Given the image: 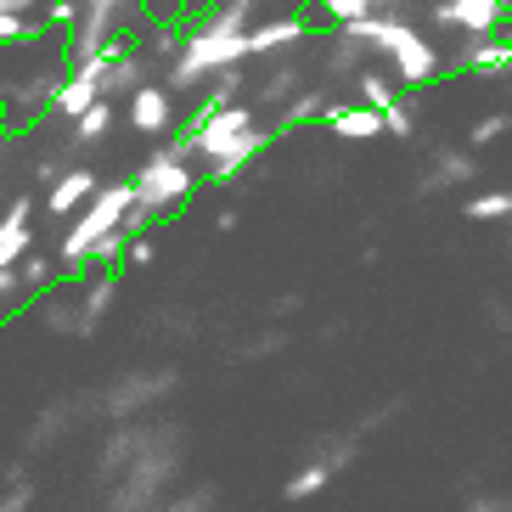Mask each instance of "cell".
Here are the masks:
<instances>
[{
	"instance_id": "obj_17",
	"label": "cell",
	"mask_w": 512,
	"mask_h": 512,
	"mask_svg": "<svg viewBox=\"0 0 512 512\" xmlns=\"http://www.w3.org/2000/svg\"><path fill=\"white\" fill-rule=\"evenodd\" d=\"M299 85H304V74L293 68V62H282V68H271V74L259 79V107H282L287 96L299 91Z\"/></svg>"
},
{
	"instance_id": "obj_22",
	"label": "cell",
	"mask_w": 512,
	"mask_h": 512,
	"mask_svg": "<svg viewBox=\"0 0 512 512\" xmlns=\"http://www.w3.org/2000/svg\"><path fill=\"white\" fill-rule=\"evenodd\" d=\"M512 130V113H484V119H473V130H467V147H490V141H501Z\"/></svg>"
},
{
	"instance_id": "obj_31",
	"label": "cell",
	"mask_w": 512,
	"mask_h": 512,
	"mask_svg": "<svg viewBox=\"0 0 512 512\" xmlns=\"http://www.w3.org/2000/svg\"><path fill=\"white\" fill-rule=\"evenodd\" d=\"M0 119H6V91H0Z\"/></svg>"
},
{
	"instance_id": "obj_13",
	"label": "cell",
	"mask_w": 512,
	"mask_h": 512,
	"mask_svg": "<svg viewBox=\"0 0 512 512\" xmlns=\"http://www.w3.org/2000/svg\"><path fill=\"white\" fill-rule=\"evenodd\" d=\"M113 96H96L91 107H79L74 113V147H96V141H107L113 136Z\"/></svg>"
},
{
	"instance_id": "obj_32",
	"label": "cell",
	"mask_w": 512,
	"mask_h": 512,
	"mask_svg": "<svg viewBox=\"0 0 512 512\" xmlns=\"http://www.w3.org/2000/svg\"><path fill=\"white\" fill-rule=\"evenodd\" d=\"M417 6H422V0H417Z\"/></svg>"
},
{
	"instance_id": "obj_4",
	"label": "cell",
	"mask_w": 512,
	"mask_h": 512,
	"mask_svg": "<svg viewBox=\"0 0 512 512\" xmlns=\"http://www.w3.org/2000/svg\"><path fill=\"white\" fill-rule=\"evenodd\" d=\"M389 62H394V79H400L406 91H417V85L445 74V57L434 51V40H422V29H406V40L389 51Z\"/></svg>"
},
{
	"instance_id": "obj_12",
	"label": "cell",
	"mask_w": 512,
	"mask_h": 512,
	"mask_svg": "<svg viewBox=\"0 0 512 512\" xmlns=\"http://www.w3.org/2000/svg\"><path fill=\"white\" fill-rule=\"evenodd\" d=\"M507 0H451V23L473 40V34H490V29H501L507 23Z\"/></svg>"
},
{
	"instance_id": "obj_18",
	"label": "cell",
	"mask_w": 512,
	"mask_h": 512,
	"mask_svg": "<svg viewBox=\"0 0 512 512\" xmlns=\"http://www.w3.org/2000/svg\"><path fill=\"white\" fill-rule=\"evenodd\" d=\"M355 85H361V102H366V107H377V113H383V107H389L394 96H400V79L377 74V68H366V74H355Z\"/></svg>"
},
{
	"instance_id": "obj_21",
	"label": "cell",
	"mask_w": 512,
	"mask_h": 512,
	"mask_svg": "<svg viewBox=\"0 0 512 512\" xmlns=\"http://www.w3.org/2000/svg\"><path fill=\"white\" fill-rule=\"evenodd\" d=\"M51 276H57V271H51V259H46V254H34V248H29V254L17 259V282L29 287V293H40V287H51Z\"/></svg>"
},
{
	"instance_id": "obj_10",
	"label": "cell",
	"mask_w": 512,
	"mask_h": 512,
	"mask_svg": "<svg viewBox=\"0 0 512 512\" xmlns=\"http://www.w3.org/2000/svg\"><path fill=\"white\" fill-rule=\"evenodd\" d=\"M34 197H12V209H6V220H0V265H17V259L34 248Z\"/></svg>"
},
{
	"instance_id": "obj_2",
	"label": "cell",
	"mask_w": 512,
	"mask_h": 512,
	"mask_svg": "<svg viewBox=\"0 0 512 512\" xmlns=\"http://www.w3.org/2000/svg\"><path fill=\"white\" fill-rule=\"evenodd\" d=\"M130 203H136V186H130V181L96 186V192L74 209V226H68V237H62V248H57L62 265H68V271H85V265H91V242L119 226Z\"/></svg>"
},
{
	"instance_id": "obj_24",
	"label": "cell",
	"mask_w": 512,
	"mask_h": 512,
	"mask_svg": "<svg viewBox=\"0 0 512 512\" xmlns=\"http://www.w3.org/2000/svg\"><path fill=\"white\" fill-rule=\"evenodd\" d=\"M316 6H321V17H327L332 29H338V23H355V17H366L377 0H316Z\"/></svg>"
},
{
	"instance_id": "obj_15",
	"label": "cell",
	"mask_w": 512,
	"mask_h": 512,
	"mask_svg": "<svg viewBox=\"0 0 512 512\" xmlns=\"http://www.w3.org/2000/svg\"><path fill=\"white\" fill-rule=\"evenodd\" d=\"M327 107H332V96L327 91H293L282 102V130H276V136H287V130H299V124H316V119H327Z\"/></svg>"
},
{
	"instance_id": "obj_30",
	"label": "cell",
	"mask_w": 512,
	"mask_h": 512,
	"mask_svg": "<svg viewBox=\"0 0 512 512\" xmlns=\"http://www.w3.org/2000/svg\"><path fill=\"white\" fill-rule=\"evenodd\" d=\"M6 6H12V12H23V17H29L34 6H46V0H6Z\"/></svg>"
},
{
	"instance_id": "obj_7",
	"label": "cell",
	"mask_w": 512,
	"mask_h": 512,
	"mask_svg": "<svg viewBox=\"0 0 512 512\" xmlns=\"http://www.w3.org/2000/svg\"><path fill=\"white\" fill-rule=\"evenodd\" d=\"M299 40H310V23H304V17H271V23H254V29H248V62L254 57H282V51H293Z\"/></svg>"
},
{
	"instance_id": "obj_6",
	"label": "cell",
	"mask_w": 512,
	"mask_h": 512,
	"mask_svg": "<svg viewBox=\"0 0 512 512\" xmlns=\"http://www.w3.org/2000/svg\"><path fill=\"white\" fill-rule=\"evenodd\" d=\"M271 141H276V130H259V124H254V130H242V136L231 141L226 152H220V158H209V164H203V181H214V186H231V181L242 175V169H248V164L259 158V152L271 147Z\"/></svg>"
},
{
	"instance_id": "obj_1",
	"label": "cell",
	"mask_w": 512,
	"mask_h": 512,
	"mask_svg": "<svg viewBox=\"0 0 512 512\" xmlns=\"http://www.w3.org/2000/svg\"><path fill=\"white\" fill-rule=\"evenodd\" d=\"M197 181H203V175H197L186 158H175L169 147H152V158L136 169V181L130 186H136V209L147 214L152 226H164L169 214H181L186 203H192Z\"/></svg>"
},
{
	"instance_id": "obj_8",
	"label": "cell",
	"mask_w": 512,
	"mask_h": 512,
	"mask_svg": "<svg viewBox=\"0 0 512 512\" xmlns=\"http://www.w3.org/2000/svg\"><path fill=\"white\" fill-rule=\"evenodd\" d=\"M321 124H327L338 141H377L383 136V113L366 107V102H332Z\"/></svg>"
},
{
	"instance_id": "obj_25",
	"label": "cell",
	"mask_w": 512,
	"mask_h": 512,
	"mask_svg": "<svg viewBox=\"0 0 512 512\" xmlns=\"http://www.w3.org/2000/svg\"><path fill=\"white\" fill-rule=\"evenodd\" d=\"M175 507H181V512H209V507H220V484H197L192 496H175Z\"/></svg>"
},
{
	"instance_id": "obj_5",
	"label": "cell",
	"mask_w": 512,
	"mask_h": 512,
	"mask_svg": "<svg viewBox=\"0 0 512 512\" xmlns=\"http://www.w3.org/2000/svg\"><path fill=\"white\" fill-rule=\"evenodd\" d=\"M169 124H175V91L141 79L136 91H130V130L136 136H164Z\"/></svg>"
},
{
	"instance_id": "obj_28",
	"label": "cell",
	"mask_w": 512,
	"mask_h": 512,
	"mask_svg": "<svg viewBox=\"0 0 512 512\" xmlns=\"http://www.w3.org/2000/svg\"><path fill=\"white\" fill-rule=\"evenodd\" d=\"M12 293H23V282H17V265H0V316H6V299Z\"/></svg>"
},
{
	"instance_id": "obj_3",
	"label": "cell",
	"mask_w": 512,
	"mask_h": 512,
	"mask_svg": "<svg viewBox=\"0 0 512 512\" xmlns=\"http://www.w3.org/2000/svg\"><path fill=\"white\" fill-rule=\"evenodd\" d=\"M259 124V107L254 102H220V107H197L192 113V130H186V141H192V158L197 164H209V158H220V152L231 147V141L242 136V130H254Z\"/></svg>"
},
{
	"instance_id": "obj_16",
	"label": "cell",
	"mask_w": 512,
	"mask_h": 512,
	"mask_svg": "<svg viewBox=\"0 0 512 512\" xmlns=\"http://www.w3.org/2000/svg\"><path fill=\"white\" fill-rule=\"evenodd\" d=\"M327 484H332V467L316 456V462H304L299 473H293V479L282 484V501H293V507H299V501H316L321 490H327Z\"/></svg>"
},
{
	"instance_id": "obj_27",
	"label": "cell",
	"mask_w": 512,
	"mask_h": 512,
	"mask_svg": "<svg viewBox=\"0 0 512 512\" xmlns=\"http://www.w3.org/2000/svg\"><path fill=\"white\" fill-rule=\"evenodd\" d=\"M152 254H158V248H152V237H147V231H136V237H130V248H124V265H136V271H141V265H152Z\"/></svg>"
},
{
	"instance_id": "obj_23",
	"label": "cell",
	"mask_w": 512,
	"mask_h": 512,
	"mask_svg": "<svg viewBox=\"0 0 512 512\" xmlns=\"http://www.w3.org/2000/svg\"><path fill=\"white\" fill-rule=\"evenodd\" d=\"M34 501H40V490H34V484L23 479V467H12V490L0 496V512H29Z\"/></svg>"
},
{
	"instance_id": "obj_20",
	"label": "cell",
	"mask_w": 512,
	"mask_h": 512,
	"mask_svg": "<svg viewBox=\"0 0 512 512\" xmlns=\"http://www.w3.org/2000/svg\"><path fill=\"white\" fill-rule=\"evenodd\" d=\"M383 136H400V141H411V136H417V113H411V102H406V96H394V102L383 107Z\"/></svg>"
},
{
	"instance_id": "obj_26",
	"label": "cell",
	"mask_w": 512,
	"mask_h": 512,
	"mask_svg": "<svg viewBox=\"0 0 512 512\" xmlns=\"http://www.w3.org/2000/svg\"><path fill=\"white\" fill-rule=\"evenodd\" d=\"M46 23H51L57 34H68V29L79 23V0H51V6H46Z\"/></svg>"
},
{
	"instance_id": "obj_29",
	"label": "cell",
	"mask_w": 512,
	"mask_h": 512,
	"mask_svg": "<svg viewBox=\"0 0 512 512\" xmlns=\"http://www.w3.org/2000/svg\"><path fill=\"white\" fill-rule=\"evenodd\" d=\"M237 226H242V214H237V209H220V214H214V231H220V237H231Z\"/></svg>"
},
{
	"instance_id": "obj_9",
	"label": "cell",
	"mask_w": 512,
	"mask_h": 512,
	"mask_svg": "<svg viewBox=\"0 0 512 512\" xmlns=\"http://www.w3.org/2000/svg\"><path fill=\"white\" fill-rule=\"evenodd\" d=\"M113 293H119V271H96V282H85L79 287V304H74V327L68 332H96L102 327V316H107V304H113Z\"/></svg>"
},
{
	"instance_id": "obj_11",
	"label": "cell",
	"mask_w": 512,
	"mask_h": 512,
	"mask_svg": "<svg viewBox=\"0 0 512 512\" xmlns=\"http://www.w3.org/2000/svg\"><path fill=\"white\" fill-rule=\"evenodd\" d=\"M96 186H102V181H96V169H62L57 181H51V192H46V209L68 220V214H74L79 203L96 192Z\"/></svg>"
},
{
	"instance_id": "obj_14",
	"label": "cell",
	"mask_w": 512,
	"mask_h": 512,
	"mask_svg": "<svg viewBox=\"0 0 512 512\" xmlns=\"http://www.w3.org/2000/svg\"><path fill=\"white\" fill-rule=\"evenodd\" d=\"M473 175H479V164H473V152L439 147V152H434V175L422 181V192H434V186H467Z\"/></svg>"
},
{
	"instance_id": "obj_19",
	"label": "cell",
	"mask_w": 512,
	"mask_h": 512,
	"mask_svg": "<svg viewBox=\"0 0 512 512\" xmlns=\"http://www.w3.org/2000/svg\"><path fill=\"white\" fill-rule=\"evenodd\" d=\"M467 220H512V192H479L462 203Z\"/></svg>"
}]
</instances>
